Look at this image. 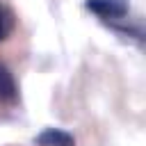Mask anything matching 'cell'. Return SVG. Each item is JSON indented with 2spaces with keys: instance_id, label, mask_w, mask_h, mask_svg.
Segmentation results:
<instances>
[{
  "instance_id": "obj_3",
  "label": "cell",
  "mask_w": 146,
  "mask_h": 146,
  "mask_svg": "<svg viewBox=\"0 0 146 146\" xmlns=\"http://www.w3.org/2000/svg\"><path fill=\"white\" fill-rule=\"evenodd\" d=\"M16 96H18V91H16L14 75L5 64H0V100L11 103V100H16Z\"/></svg>"
},
{
  "instance_id": "obj_1",
  "label": "cell",
  "mask_w": 146,
  "mask_h": 146,
  "mask_svg": "<svg viewBox=\"0 0 146 146\" xmlns=\"http://www.w3.org/2000/svg\"><path fill=\"white\" fill-rule=\"evenodd\" d=\"M87 9L103 18H123L128 14V0H87Z\"/></svg>"
},
{
  "instance_id": "obj_4",
  "label": "cell",
  "mask_w": 146,
  "mask_h": 146,
  "mask_svg": "<svg viewBox=\"0 0 146 146\" xmlns=\"http://www.w3.org/2000/svg\"><path fill=\"white\" fill-rule=\"evenodd\" d=\"M9 30H11V21H9V16L0 9V41H5V39H7Z\"/></svg>"
},
{
  "instance_id": "obj_2",
  "label": "cell",
  "mask_w": 146,
  "mask_h": 146,
  "mask_svg": "<svg viewBox=\"0 0 146 146\" xmlns=\"http://www.w3.org/2000/svg\"><path fill=\"white\" fill-rule=\"evenodd\" d=\"M34 141L39 146H75V139L66 130H59V128H46Z\"/></svg>"
}]
</instances>
